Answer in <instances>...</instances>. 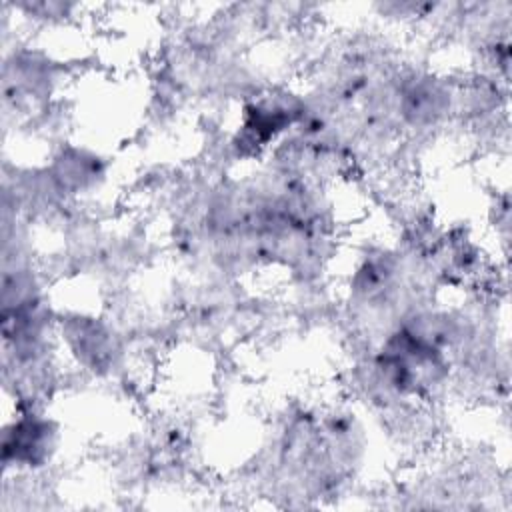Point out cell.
Instances as JSON below:
<instances>
[{
  "label": "cell",
  "instance_id": "1",
  "mask_svg": "<svg viewBox=\"0 0 512 512\" xmlns=\"http://www.w3.org/2000/svg\"><path fill=\"white\" fill-rule=\"evenodd\" d=\"M52 426L50 422L38 418V414H24L4 428V462L14 458L28 466L38 464L50 456L52 446Z\"/></svg>",
  "mask_w": 512,
  "mask_h": 512
}]
</instances>
